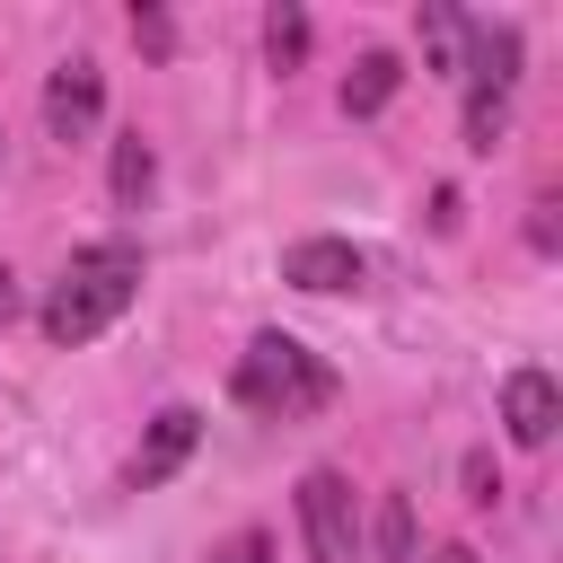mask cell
I'll list each match as a JSON object with an SVG mask.
<instances>
[{
  "mask_svg": "<svg viewBox=\"0 0 563 563\" xmlns=\"http://www.w3.org/2000/svg\"><path fill=\"white\" fill-rule=\"evenodd\" d=\"M132 290H141V246H123V238H97V246H79L70 264H62V282H53V299H44V334L70 352V343H97L123 308H132Z\"/></svg>",
  "mask_w": 563,
  "mask_h": 563,
  "instance_id": "6da1fadb",
  "label": "cell"
},
{
  "mask_svg": "<svg viewBox=\"0 0 563 563\" xmlns=\"http://www.w3.org/2000/svg\"><path fill=\"white\" fill-rule=\"evenodd\" d=\"M229 396H238L246 413H264V422H299V413L334 405V369H325L299 334H255V343L238 352Z\"/></svg>",
  "mask_w": 563,
  "mask_h": 563,
  "instance_id": "7a4b0ae2",
  "label": "cell"
},
{
  "mask_svg": "<svg viewBox=\"0 0 563 563\" xmlns=\"http://www.w3.org/2000/svg\"><path fill=\"white\" fill-rule=\"evenodd\" d=\"M299 528H308V554L317 563H361V545H352V493H343V475H299Z\"/></svg>",
  "mask_w": 563,
  "mask_h": 563,
  "instance_id": "3957f363",
  "label": "cell"
},
{
  "mask_svg": "<svg viewBox=\"0 0 563 563\" xmlns=\"http://www.w3.org/2000/svg\"><path fill=\"white\" fill-rule=\"evenodd\" d=\"M97 114H106V79H97V62L79 53V62H62V70L44 79V132H53V141H88Z\"/></svg>",
  "mask_w": 563,
  "mask_h": 563,
  "instance_id": "277c9868",
  "label": "cell"
},
{
  "mask_svg": "<svg viewBox=\"0 0 563 563\" xmlns=\"http://www.w3.org/2000/svg\"><path fill=\"white\" fill-rule=\"evenodd\" d=\"M282 282H290V290H361L369 264H361V246H343V238H299V246L282 255Z\"/></svg>",
  "mask_w": 563,
  "mask_h": 563,
  "instance_id": "5b68a950",
  "label": "cell"
},
{
  "mask_svg": "<svg viewBox=\"0 0 563 563\" xmlns=\"http://www.w3.org/2000/svg\"><path fill=\"white\" fill-rule=\"evenodd\" d=\"M501 422H510V440H519V449H545V440H554V422H563L554 378H545V369H510V378H501Z\"/></svg>",
  "mask_w": 563,
  "mask_h": 563,
  "instance_id": "8992f818",
  "label": "cell"
},
{
  "mask_svg": "<svg viewBox=\"0 0 563 563\" xmlns=\"http://www.w3.org/2000/svg\"><path fill=\"white\" fill-rule=\"evenodd\" d=\"M194 440H202V413L194 405H167L158 422H150V440L132 449V493H150V484H167L185 457H194Z\"/></svg>",
  "mask_w": 563,
  "mask_h": 563,
  "instance_id": "52a82bcc",
  "label": "cell"
},
{
  "mask_svg": "<svg viewBox=\"0 0 563 563\" xmlns=\"http://www.w3.org/2000/svg\"><path fill=\"white\" fill-rule=\"evenodd\" d=\"M396 79H405L396 53H361V62L343 70V114H378V106L396 97Z\"/></svg>",
  "mask_w": 563,
  "mask_h": 563,
  "instance_id": "ba28073f",
  "label": "cell"
},
{
  "mask_svg": "<svg viewBox=\"0 0 563 563\" xmlns=\"http://www.w3.org/2000/svg\"><path fill=\"white\" fill-rule=\"evenodd\" d=\"M106 185H114V202H123V211H141V194L158 185V158H150V141H141V132H123V141H114V176H106Z\"/></svg>",
  "mask_w": 563,
  "mask_h": 563,
  "instance_id": "9c48e42d",
  "label": "cell"
},
{
  "mask_svg": "<svg viewBox=\"0 0 563 563\" xmlns=\"http://www.w3.org/2000/svg\"><path fill=\"white\" fill-rule=\"evenodd\" d=\"M422 62L431 70H457L466 62V18L457 9H422Z\"/></svg>",
  "mask_w": 563,
  "mask_h": 563,
  "instance_id": "30bf717a",
  "label": "cell"
},
{
  "mask_svg": "<svg viewBox=\"0 0 563 563\" xmlns=\"http://www.w3.org/2000/svg\"><path fill=\"white\" fill-rule=\"evenodd\" d=\"M264 53H273V70H299L308 62V18L299 9H273L264 18Z\"/></svg>",
  "mask_w": 563,
  "mask_h": 563,
  "instance_id": "8fae6325",
  "label": "cell"
},
{
  "mask_svg": "<svg viewBox=\"0 0 563 563\" xmlns=\"http://www.w3.org/2000/svg\"><path fill=\"white\" fill-rule=\"evenodd\" d=\"M501 123H510V97L501 88H466V150H493Z\"/></svg>",
  "mask_w": 563,
  "mask_h": 563,
  "instance_id": "7c38bea8",
  "label": "cell"
},
{
  "mask_svg": "<svg viewBox=\"0 0 563 563\" xmlns=\"http://www.w3.org/2000/svg\"><path fill=\"white\" fill-rule=\"evenodd\" d=\"M378 563H413V501L405 493L378 501Z\"/></svg>",
  "mask_w": 563,
  "mask_h": 563,
  "instance_id": "4fadbf2b",
  "label": "cell"
},
{
  "mask_svg": "<svg viewBox=\"0 0 563 563\" xmlns=\"http://www.w3.org/2000/svg\"><path fill=\"white\" fill-rule=\"evenodd\" d=\"M132 44L141 53H176V18L167 9H132Z\"/></svg>",
  "mask_w": 563,
  "mask_h": 563,
  "instance_id": "5bb4252c",
  "label": "cell"
},
{
  "mask_svg": "<svg viewBox=\"0 0 563 563\" xmlns=\"http://www.w3.org/2000/svg\"><path fill=\"white\" fill-rule=\"evenodd\" d=\"M493 493H501V466L475 449V457H466V501H493Z\"/></svg>",
  "mask_w": 563,
  "mask_h": 563,
  "instance_id": "9a60e30c",
  "label": "cell"
},
{
  "mask_svg": "<svg viewBox=\"0 0 563 563\" xmlns=\"http://www.w3.org/2000/svg\"><path fill=\"white\" fill-rule=\"evenodd\" d=\"M211 563H273V545H264V537H255V528H238V537H229V545H220V554H211Z\"/></svg>",
  "mask_w": 563,
  "mask_h": 563,
  "instance_id": "2e32d148",
  "label": "cell"
},
{
  "mask_svg": "<svg viewBox=\"0 0 563 563\" xmlns=\"http://www.w3.org/2000/svg\"><path fill=\"white\" fill-rule=\"evenodd\" d=\"M9 317H18V273L0 264V325H9Z\"/></svg>",
  "mask_w": 563,
  "mask_h": 563,
  "instance_id": "e0dca14e",
  "label": "cell"
},
{
  "mask_svg": "<svg viewBox=\"0 0 563 563\" xmlns=\"http://www.w3.org/2000/svg\"><path fill=\"white\" fill-rule=\"evenodd\" d=\"M431 563H484V554H475V545H440Z\"/></svg>",
  "mask_w": 563,
  "mask_h": 563,
  "instance_id": "ac0fdd59",
  "label": "cell"
}]
</instances>
